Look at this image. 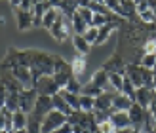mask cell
Listing matches in <instances>:
<instances>
[{
  "label": "cell",
  "mask_w": 156,
  "mask_h": 133,
  "mask_svg": "<svg viewBox=\"0 0 156 133\" xmlns=\"http://www.w3.org/2000/svg\"><path fill=\"white\" fill-rule=\"evenodd\" d=\"M73 78H74V74H73L71 63H67L59 55H53V80L59 86V89H65Z\"/></svg>",
  "instance_id": "6da1fadb"
},
{
  "label": "cell",
  "mask_w": 156,
  "mask_h": 133,
  "mask_svg": "<svg viewBox=\"0 0 156 133\" xmlns=\"http://www.w3.org/2000/svg\"><path fill=\"white\" fill-rule=\"evenodd\" d=\"M69 33H73V17H69V15H63L61 13V17L55 21V25L50 29V34L55 38L57 42H63L65 38L69 36ZM74 34V33H73Z\"/></svg>",
  "instance_id": "7a4b0ae2"
},
{
  "label": "cell",
  "mask_w": 156,
  "mask_h": 133,
  "mask_svg": "<svg viewBox=\"0 0 156 133\" xmlns=\"http://www.w3.org/2000/svg\"><path fill=\"white\" fill-rule=\"evenodd\" d=\"M34 89L38 91V95H44V97H53L61 91L55 80H53V76H40L34 84Z\"/></svg>",
  "instance_id": "3957f363"
},
{
  "label": "cell",
  "mask_w": 156,
  "mask_h": 133,
  "mask_svg": "<svg viewBox=\"0 0 156 133\" xmlns=\"http://www.w3.org/2000/svg\"><path fill=\"white\" fill-rule=\"evenodd\" d=\"M69 118L65 114H61L57 110H51L46 118L42 120V133H53L55 129H59L63 124H67Z\"/></svg>",
  "instance_id": "277c9868"
},
{
  "label": "cell",
  "mask_w": 156,
  "mask_h": 133,
  "mask_svg": "<svg viewBox=\"0 0 156 133\" xmlns=\"http://www.w3.org/2000/svg\"><path fill=\"white\" fill-rule=\"evenodd\" d=\"M36 101H38V91L34 88L21 89L19 91V110H23L25 114H30L36 107Z\"/></svg>",
  "instance_id": "5b68a950"
},
{
  "label": "cell",
  "mask_w": 156,
  "mask_h": 133,
  "mask_svg": "<svg viewBox=\"0 0 156 133\" xmlns=\"http://www.w3.org/2000/svg\"><path fill=\"white\" fill-rule=\"evenodd\" d=\"M137 15L141 19V23H145V25H156V12L151 8L149 0L137 2Z\"/></svg>",
  "instance_id": "8992f818"
},
{
  "label": "cell",
  "mask_w": 156,
  "mask_h": 133,
  "mask_svg": "<svg viewBox=\"0 0 156 133\" xmlns=\"http://www.w3.org/2000/svg\"><path fill=\"white\" fill-rule=\"evenodd\" d=\"M53 110V103H51V97H44V95H38V101H36V107L34 110L30 112L33 116H36L38 120H44L46 116H48L50 112Z\"/></svg>",
  "instance_id": "52a82bcc"
},
{
  "label": "cell",
  "mask_w": 156,
  "mask_h": 133,
  "mask_svg": "<svg viewBox=\"0 0 156 133\" xmlns=\"http://www.w3.org/2000/svg\"><path fill=\"white\" fill-rule=\"evenodd\" d=\"M90 82H91L93 86H97L99 89H103L105 93H116V91L111 88V84H108V72H107L105 68H97L95 72L91 74Z\"/></svg>",
  "instance_id": "ba28073f"
},
{
  "label": "cell",
  "mask_w": 156,
  "mask_h": 133,
  "mask_svg": "<svg viewBox=\"0 0 156 133\" xmlns=\"http://www.w3.org/2000/svg\"><path fill=\"white\" fill-rule=\"evenodd\" d=\"M126 67L128 65L124 63L122 55H120V53H116V55H112L101 68H105L108 74H112V72H116V74H126Z\"/></svg>",
  "instance_id": "9c48e42d"
},
{
  "label": "cell",
  "mask_w": 156,
  "mask_h": 133,
  "mask_svg": "<svg viewBox=\"0 0 156 133\" xmlns=\"http://www.w3.org/2000/svg\"><path fill=\"white\" fill-rule=\"evenodd\" d=\"M15 21H17V29H19V30H29V29H33V27H34L33 12L15 10Z\"/></svg>",
  "instance_id": "30bf717a"
},
{
  "label": "cell",
  "mask_w": 156,
  "mask_h": 133,
  "mask_svg": "<svg viewBox=\"0 0 156 133\" xmlns=\"http://www.w3.org/2000/svg\"><path fill=\"white\" fill-rule=\"evenodd\" d=\"M111 122L116 128V131L118 129H133L131 128V120H129L128 112H111Z\"/></svg>",
  "instance_id": "8fae6325"
},
{
  "label": "cell",
  "mask_w": 156,
  "mask_h": 133,
  "mask_svg": "<svg viewBox=\"0 0 156 133\" xmlns=\"http://www.w3.org/2000/svg\"><path fill=\"white\" fill-rule=\"evenodd\" d=\"M152 97H154V91L149 89V88H137V93H135V103L139 107H143L145 110H149V107L152 103Z\"/></svg>",
  "instance_id": "7c38bea8"
},
{
  "label": "cell",
  "mask_w": 156,
  "mask_h": 133,
  "mask_svg": "<svg viewBox=\"0 0 156 133\" xmlns=\"http://www.w3.org/2000/svg\"><path fill=\"white\" fill-rule=\"evenodd\" d=\"M131 105H133V101L129 97H126L124 93H116L112 99V112H128Z\"/></svg>",
  "instance_id": "4fadbf2b"
},
{
  "label": "cell",
  "mask_w": 156,
  "mask_h": 133,
  "mask_svg": "<svg viewBox=\"0 0 156 133\" xmlns=\"http://www.w3.org/2000/svg\"><path fill=\"white\" fill-rule=\"evenodd\" d=\"M116 93H101L95 99V110L101 112H112V99Z\"/></svg>",
  "instance_id": "5bb4252c"
},
{
  "label": "cell",
  "mask_w": 156,
  "mask_h": 133,
  "mask_svg": "<svg viewBox=\"0 0 156 133\" xmlns=\"http://www.w3.org/2000/svg\"><path fill=\"white\" fill-rule=\"evenodd\" d=\"M27 126H29V114H25L23 110H15L12 114V128H13V131L27 129Z\"/></svg>",
  "instance_id": "9a60e30c"
},
{
  "label": "cell",
  "mask_w": 156,
  "mask_h": 133,
  "mask_svg": "<svg viewBox=\"0 0 156 133\" xmlns=\"http://www.w3.org/2000/svg\"><path fill=\"white\" fill-rule=\"evenodd\" d=\"M51 103H53V110H57V112H61V114H65L67 118H69V116H71V114L74 112L73 108L69 107V103H67V101H65L63 97L59 95V93H57V95H53V97H51Z\"/></svg>",
  "instance_id": "2e32d148"
},
{
  "label": "cell",
  "mask_w": 156,
  "mask_h": 133,
  "mask_svg": "<svg viewBox=\"0 0 156 133\" xmlns=\"http://www.w3.org/2000/svg\"><path fill=\"white\" fill-rule=\"evenodd\" d=\"M71 67H73V74L74 78H78V80L82 82V74L86 72V55H78L71 61Z\"/></svg>",
  "instance_id": "e0dca14e"
},
{
  "label": "cell",
  "mask_w": 156,
  "mask_h": 133,
  "mask_svg": "<svg viewBox=\"0 0 156 133\" xmlns=\"http://www.w3.org/2000/svg\"><path fill=\"white\" fill-rule=\"evenodd\" d=\"M59 17H61V10H59V8H55V6H53L51 10H48V12H46L44 19H42V27L50 30L53 25H55V21H57Z\"/></svg>",
  "instance_id": "ac0fdd59"
},
{
  "label": "cell",
  "mask_w": 156,
  "mask_h": 133,
  "mask_svg": "<svg viewBox=\"0 0 156 133\" xmlns=\"http://www.w3.org/2000/svg\"><path fill=\"white\" fill-rule=\"evenodd\" d=\"M73 46H74L78 55H86V53H90V50H91V46L86 42V38L82 34H73Z\"/></svg>",
  "instance_id": "d6986e66"
},
{
  "label": "cell",
  "mask_w": 156,
  "mask_h": 133,
  "mask_svg": "<svg viewBox=\"0 0 156 133\" xmlns=\"http://www.w3.org/2000/svg\"><path fill=\"white\" fill-rule=\"evenodd\" d=\"M59 95L67 101L69 107H71L73 110H80V95H74V93L67 91V89H61V91H59Z\"/></svg>",
  "instance_id": "ffe728a7"
},
{
  "label": "cell",
  "mask_w": 156,
  "mask_h": 133,
  "mask_svg": "<svg viewBox=\"0 0 156 133\" xmlns=\"http://www.w3.org/2000/svg\"><path fill=\"white\" fill-rule=\"evenodd\" d=\"M80 110L84 114H93L95 112V99L90 95H80Z\"/></svg>",
  "instance_id": "44dd1931"
},
{
  "label": "cell",
  "mask_w": 156,
  "mask_h": 133,
  "mask_svg": "<svg viewBox=\"0 0 156 133\" xmlns=\"http://www.w3.org/2000/svg\"><path fill=\"white\" fill-rule=\"evenodd\" d=\"M124 78H126V74H108V84H111V88L116 91V93H122V88H124Z\"/></svg>",
  "instance_id": "7402d4cb"
},
{
  "label": "cell",
  "mask_w": 156,
  "mask_h": 133,
  "mask_svg": "<svg viewBox=\"0 0 156 133\" xmlns=\"http://www.w3.org/2000/svg\"><path fill=\"white\" fill-rule=\"evenodd\" d=\"M76 12H78V15H80V17L86 21V25L91 27V21H93V15H95V13H93L84 2H78V10H76Z\"/></svg>",
  "instance_id": "603a6c76"
},
{
  "label": "cell",
  "mask_w": 156,
  "mask_h": 133,
  "mask_svg": "<svg viewBox=\"0 0 156 133\" xmlns=\"http://www.w3.org/2000/svg\"><path fill=\"white\" fill-rule=\"evenodd\" d=\"M4 108H8L10 112L19 110V93H8L4 101Z\"/></svg>",
  "instance_id": "cb8c5ba5"
},
{
  "label": "cell",
  "mask_w": 156,
  "mask_h": 133,
  "mask_svg": "<svg viewBox=\"0 0 156 133\" xmlns=\"http://www.w3.org/2000/svg\"><path fill=\"white\" fill-rule=\"evenodd\" d=\"M86 30H88V25H86V21L78 15V12L73 15V33L74 34H84Z\"/></svg>",
  "instance_id": "d4e9b609"
},
{
  "label": "cell",
  "mask_w": 156,
  "mask_h": 133,
  "mask_svg": "<svg viewBox=\"0 0 156 133\" xmlns=\"http://www.w3.org/2000/svg\"><path fill=\"white\" fill-rule=\"evenodd\" d=\"M122 93H124L126 97H129V99L135 103V93H137V88H135L133 84H131V80H129L128 76L124 78V88H122Z\"/></svg>",
  "instance_id": "484cf974"
},
{
  "label": "cell",
  "mask_w": 156,
  "mask_h": 133,
  "mask_svg": "<svg viewBox=\"0 0 156 133\" xmlns=\"http://www.w3.org/2000/svg\"><path fill=\"white\" fill-rule=\"evenodd\" d=\"M82 36L86 38V42H88L90 46H95V44H97V38H99V29H95V27H88V30H86Z\"/></svg>",
  "instance_id": "4316f807"
},
{
  "label": "cell",
  "mask_w": 156,
  "mask_h": 133,
  "mask_svg": "<svg viewBox=\"0 0 156 133\" xmlns=\"http://www.w3.org/2000/svg\"><path fill=\"white\" fill-rule=\"evenodd\" d=\"M112 34H114V29H112L111 25H107V27H103V29H99V38H97V44H95V46L105 44Z\"/></svg>",
  "instance_id": "83f0119b"
},
{
  "label": "cell",
  "mask_w": 156,
  "mask_h": 133,
  "mask_svg": "<svg viewBox=\"0 0 156 133\" xmlns=\"http://www.w3.org/2000/svg\"><path fill=\"white\" fill-rule=\"evenodd\" d=\"M139 67L152 70V68L156 67V53H145L143 59H141V63H139Z\"/></svg>",
  "instance_id": "f1b7e54d"
},
{
  "label": "cell",
  "mask_w": 156,
  "mask_h": 133,
  "mask_svg": "<svg viewBox=\"0 0 156 133\" xmlns=\"http://www.w3.org/2000/svg\"><path fill=\"white\" fill-rule=\"evenodd\" d=\"M82 86H84V84L78 80V78H73L65 89H67V91H71V93H74V95H82Z\"/></svg>",
  "instance_id": "f546056e"
},
{
  "label": "cell",
  "mask_w": 156,
  "mask_h": 133,
  "mask_svg": "<svg viewBox=\"0 0 156 133\" xmlns=\"http://www.w3.org/2000/svg\"><path fill=\"white\" fill-rule=\"evenodd\" d=\"M95 131H97V133H116V128L112 126L111 120H107V122H103V124H99Z\"/></svg>",
  "instance_id": "4dcf8cb0"
},
{
  "label": "cell",
  "mask_w": 156,
  "mask_h": 133,
  "mask_svg": "<svg viewBox=\"0 0 156 133\" xmlns=\"http://www.w3.org/2000/svg\"><path fill=\"white\" fill-rule=\"evenodd\" d=\"M53 133H74V129H73V126H71V124H63V126H61L59 129H55V131H53Z\"/></svg>",
  "instance_id": "1f68e13d"
},
{
  "label": "cell",
  "mask_w": 156,
  "mask_h": 133,
  "mask_svg": "<svg viewBox=\"0 0 156 133\" xmlns=\"http://www.w3.org/2000/svg\"><path fill=\"white\" fill-rule=\"evenodd\" d=\"M116 133H131V129H118Z\"/></svg>",
  "instance_id": "d6a6232c"
},
{
  "label": "cell",
  "mask_w": 156,
  "mask_h": 133,
  "mask_svg": "<svg viewBox=\"0 0 156 133\" xmlns=\"http://www.w3.org/2000/svg\"><path fill=\"white\" fill-rule=\"evenodd\" d=\"M131 133H143L141 129H131Z\"/></svg>",
  "instance_id": "836d02e7"
},
{
  "label": "cell",
  "mask_w": 156,
  "mask_h": 133,
  "mask_svg": "<svg viewBox=\"0 0 156 133\" xmlns=\"http://www.w3.org/2000/svg\"><path fill=\"white\" fill-rule=\"evenodd\" d=\"M13 133H27V129H19V131H13Z\"/></svg>",
  "instance_id": "e575fe53"
}]
</instances>
